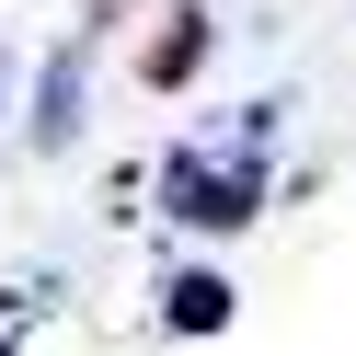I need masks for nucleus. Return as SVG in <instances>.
<instances>
[{
	"label": "nucleus",
	"instance_id": "obj_1",
	"mask_svg": "<svg viewBox=\"0 0 356 356\" xmlns=\"http://www.w3.org/2000/svg\"><path fill=\"white\" fill-rule=\"evenodd\" d=\"M161 195H172V218H195V230H241L253 195H264V172H253V161H207V149H184V161L161 172Z\"/></svg>",
	"mask_w": 356,
	"mask_h": 356
},
{
	"label": "nucleus",
	"instance_id": "obj_2",
	"mask_svg": "<svg viewBox=\"0 0 356 356\" xmlns=\"http://www.w3.org/2000/svg\"><path fill=\"white\" fill-rule=\"evenodd\" d=\"M35 138H47V149H70V138H81V47L58 58L47 81H35Z\"/></svg>",
	"mask_w": 356,
	"mask_h": 356
},
{
	"label": "nucleus",
	"instance_id": "obj_3",
	"mask_svg": "<svg viewBox=\"0 0 356 356\" xmlns=\"http://www.w3.org/2000/svg\"><path fill=\"white\" fill-rule=\"evenodd\" d=\"M195 58H207V12H172V24H161V47H149V81L172 92V81H195Z\"/></svg>",
	"mask_w": 356,
	"mask_h": 356
},
{
	"label": "nucleus",
	"instance_id": "obj_4",
	"mask_svg": "<svg viewBox=\"0 0 356 356\" xmlns=\"http://www.w3.org/2000/svg\"><path fill=\"white\" fill-rule=\"evenodd\" d=\"M230 322V287L218 276H172V333H218Z\"/></svg>",
	"mask_w": 356,
	"mask_h": 356
},
{
	"label": "nucleus",
	"instance_id": "obj_5",
	"mask_svg": "<svg viewBox=\"0 0 356 356\" xmlns=\"http://www.w3.org/2000/svg\"><path fill=\"white\" fill-rule=\"evenodd\" d=\"M92 12H127V0H92Z\"/></svg>",
	"mask_w": 356,
	"mask_h": 356
},
{
	"label": "nucleus",
	"instance_id": "obj_6",
	"mask_svg": "<svg viewBox=\"0 0 356 356\" xmlns=\"http://www.w3.org/2000/svg\"><path fill=\"white\" fill-rule=\"evenodd\" d=\"M0 356H12V345H0Z\"/></svg>",
	"mask_w": 356,
	"mask_h": 356
}]
</instances>
